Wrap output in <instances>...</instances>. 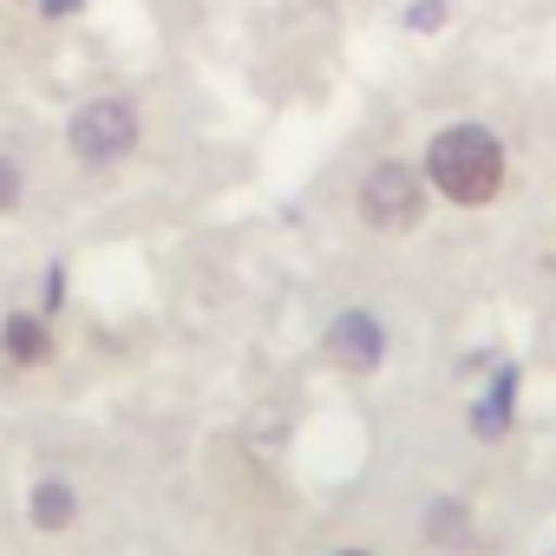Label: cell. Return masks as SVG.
I'll list each match as a JSON object with an SVG mask.
<instances>
[{
	"instance_id": "6da1fadb",
	"label": "cell",
	"mask_w": 556,
	"mask_h": 556,
	"mask_svg": "<svg viewBox=\"0 0 556 556\" xmlns=\"http://www.w3.org/2000/svg\"><path fill=\"white\" fill-rule=\"evenodd\" d=\"M426 184L439 197L465 203V210L491 203L504 190V144H497V131L491 125H471V118L465 125H445L426 144Z\"/></svg>"
},
{
	"instance_id": "7a4b0ae2",
	"label": "cell",
	"mask_w": 556,
	"mask_h": 556,
	"mask_svg": "<svg viewBox=\"0 0 556 556\" xmlns=\"http://www.w3.org/2000/svg\"><path fill=\"white\" fill-rule=\"evenodd\" d=\"M66 151L86 164V170H112L138 151V105L131 99H86L66 125Z\"/></svg>"
},
{
	"instance_id": "3957f363",
	"label": "cell",
	"mask_w": 556,
	"mask_h": 556,
	"mask_svg": "<svg viewBox=\"0 0 556 556\" xmlns=\"http://www.w3.org/2000/svg\"><path fill=\"white\" fill-rule=\"evenodd\" d=\"M361 216H367L374 229H387V236L419 229V216H426V170H413V164H400V157L374 164L367 184H361Z\"/></svg>"
},
{
	"instance_id": "277c9868",
	"label": "cell",
	"mask_w": 556,
	"mask_h": 556,
	"mask_svg": "<svg viewBox=\"0 0 556 556\" xmlns=\"http://www.w3.org/2000/svg\"><path fill=\"white\" fill-rule=\"evenodd\" d=\"M380 354H387V334H380V321H374L367 308L334 315V328H328V361H334V367H348V374H374Z\"/></svg>"
},
{
	"instance_id": "5b68a950",
	"label": "cell",
	"mask_w": 556,
	"mask_h": 556,
	"mask_svg": "<svg viewBox=\"0 0 556 556\" xmlns=\"http://www.w3.org/2000/svg\"><path fill=\"white\" fill-rule=\"evenodd\" d=\"M0 348H8L14 367H40L53 354V328L40 315H8V328H0Z\"/></svg>"
},
{
	"instance_id": "8992f818",
	"label": "cell",
	"mask_w": 556,
	"mask_h": 556,
	"mask_svg": "<svg viewBox=\"0 0 556 556\" xmlns=\"http://www.w3.org/2000/svg\"><path fill=\"white\" fill-rule=\"evenodd\" d=\"M73 510H79V497H73L66 478H47V484L34 491V523H40V530H66Z\"/></svg>"
},
{
	"instance_id": "52a82bcc",
	"label": "cell",
	"mask_w": 556,
	"mask_h": 556,
	"mask_svg": "<svg viewBox=\"0 0 556 556\" xmlns=\"http://www.w3.org/2000/svg\"><path fill=\"white\" fill-rule=\"evenodd\" d=\"M21 190H27V170H21V157H8V151H0V210H14V203H21Z\"/></svg>"
},
{
	"instance_id": "ba28073f",
	"label": "cell",
	"mask_w": 556,
	"mask_h": 556,
	"mask_svg": "<svg viewBox=\"0 0 556 556\" xmlns=\"http://www.w3.org/2000/svg\"><path fill=\"white\" fill-rule=\"evenodd\" d=\"M406 27H413V34H439V27H445V0H413V8H406Z\"/></svg>"
},
{
	"instance_id": "9c48e42d",
	"label": "cell",
	"mask_w": 556,
	"mask_h": 556,
	"mask_svg": "<svg viewBox=\"0 0 556 556\" xmlns=\"http://www.w3.org/2000/svg\"><path fill=\"white\" fill-rule=\"evenodd\" d=\"M79 8H86V0H40V14H47V21H73Z\"/></svg>"
},
{
	"instance_id": "30bf717a",
	"label": "cell",
	"mask_w": 556,
	"mask_h": 556,
	"mask_svg": "<svg viewBox=\"0 0 556 556\" xmlns=\"http://www.w3.org/2000/svg\"><path fill=\"white\" fill-rule=\"evenodd\" d=\"M348 556H361V549H348Z\"/></svg>"
}]
</instances>
